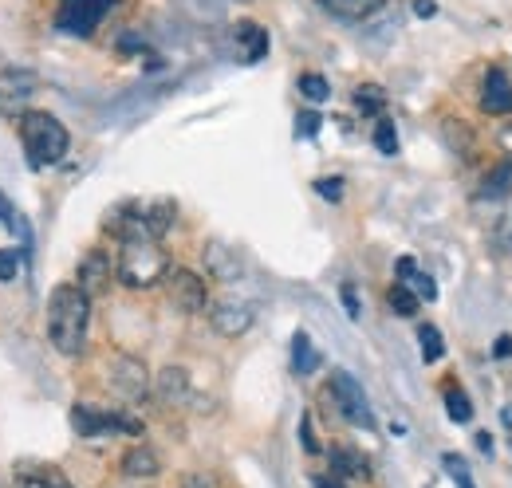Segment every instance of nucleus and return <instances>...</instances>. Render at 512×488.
<instances>
[{
    "label": "nucleus",
    "mask_w": 512,
    "mask_h": 488,
    "mask_svg": "<svg viewBox=\"0 0 512 488\" xmlns=\"http://www.w3.org/2000/svg\"><path fill=\"white\" fill-rule=\"evenodd\" d=\"M16 221H20V217H16V209H12V201H8L4 193H0V225H8V229H16Z\"/></svg>",
    "instance_id": "nucleus-36"
},
{
    "label": "nucleus",
    "mask_w": 512,
    "mask_h": 488,
    "mask_svg": "<svg viewBox=\"0 0 512 488\" xmlns=\"http://www.w3.org/2000/svg\"><path fill=\"white\" fill-rule=\"evenodd\" d=\"M509 178H512V166L505 162L501 170H493V174L485 178V185H481V197H489V201L505 197V193H509Z\"/></svg>",
    "instance_id": "nucleus-28"
},
{
    "label": "nucleus",
    "mask_w": 512,
    "mask_h": 488,
    "mask_svg": "<svg viewBox=\"0 0 512 488\" xmlns=\"http://www.w3.org/2000/svg\"><path fill=\"white\" fill-rule=\"evenodd\" d=\"M119 48H123V52H142V48H146V40H142V36H123V40H119Z\"/></svg>",
    "instance_id": "nucleus-39"
},
{
    "label": "nucleus",
    "mask_w": 512,
    "mask_h": 488,
    "mask_svg": "<svg viewBox=\"0 0 512 488\" xmlns=\"http://www.w3.org/2000/svg\"><path fill=\"white\" fill-rule=\"evenodd\" d=\"M107 386L127 402H142L150 394V370L134 355H115L107 366Z\"/></svg>",
    "instance_id": "nucleus-8"
},
{
    "label": "nucleus",
    "mask_w": 512,
    "mask_h": 488,
    "mask_svg": "<svg viewBox=\"0 0 512 488\" xmlns=\"http://www.w3.org/2000/svg\"><path fill=\"white\" fill-rule=\"evenodd\" d=\"M331 398H335L339 414H343L351 426H359V429L375 426L371 402H367V394H363V386H359V378H355V374H347V370H335V374H331Z\"/></svg>",
    "instance_id": "nucleus-6"
},
{
    "label": "nucleus",
    "mask_w": 512,
    "mask_h": 488,
    "mask_svg": "<svg viewBox=\"0 0 512 488\" xmlns=\"http://www.w3.org/2000/svg\"><path fill=\"white\" fill-rule=\"evenodd\" d=\"M186 488H213V477H190Z\"/></svg>",
    "instance_id": "nucleus-40"
},
{
    "label": "nucleus",
    "mask_w": 512,
    "mask_h": 488,
    "mask_svg": "<svg viewBox=\"0 0 512 488\" xmlns=\"http://www.w3.org/2000/svg\"><path fill=\"white\" fill-rule=\"evenodd\" d=\"M355 107H359L363 115H379L386 107V91L379 83H363V87L355 91Z\"/></svg>",
    "instance_id": "nucleus-22"
},
{
    "label": "nucleus",
    "mask_w": 512,
    "mask_h": 488,
    "mask_svg": "<svg viewBox=\"0 0 512 488\" xmlns=\"http://www.w3.org/2000/svg\"><path fill=\"white\" fill-rule=\"evenodd\" d=\"M71 429L79 437H103V433H142V422H134L127 414L115 410H99V406H71Z\"/></svg>",
    "instance_id": "nucleus-7"
},
{
    "label": "nucleus",
    "mask_w": 512,
    "mask_h": 488,
    "mask_svg": "<svg viewBox=\"0 0 512 488\" xmlns=\"http://www.w3.org/2000/svg\"><path fill=\"white\" fill-rule=\"evenodd\" d=\"M119 0H60L56 8V32L64 36H91Z\"/></svg>",
    "instance_id": "nucleus-4"
},
{
    "label": "nucleus",
    "mask_w": 512,
    "mask_h": 488,
    "mask_svg": "<svg viewBox=\"0 0 512 488\" xmlns=\"http://www.w3.org/2000/svg\"><path fill=\"white\" fill-rule=\"evenodd\" d=\"M481 111H485V115H512V79L501 67H489V71H485Z\"/></svg>",
    "instance_id": "nucleus-12"
},
{
    "label": "nucleus",
    "mask_w": 512,
    "mask_h": 488,
    "mask_svg": "<svg viewBox=\"0 0 512 488\" xmlns=\"http://www.w3.org/2000/svg\"><path fill=\"white\" fill-rule=\"evenodd\" d=\"M253 319H256V307L249 304V300H237V296H225V300H217V304L209 307V323H213V331L225 335V339L245 335V331L253 327Z\"/></svg>",
    "instance_id": "nucleus-9"
},
{
    "label": "nucleus",
    "mask_w": 512,
    "mask_h": 488,
    "mask_svg": "<svg viewBox=\"0 0 512 488\" xmlns=\"http://www.w3.org/2000/svg\"><path fill=\"white\" fill-rule=\"evenodd\" d=\"M170 284V304L178 307V311H186V315H197V311H205V300H209V292H205V280L190 272V268H178V272H170L166 276Z\"/></svg>",
    "instance_id": "nucleus-10"
},
{
    "label": "nucleus",
    "mask_w": 512,
    "mask_h": 488,
    "mask_svg": "<svg viewBox=\"0 0 512 488\" xmlns=\"http://www.w3.org/2000/svg\"><path fill=\"white\" fill-rule=\"evenodd\" d=\"M402 284H406V288H410L418 300H426V304H430V300H438V284H434V276H426V272H418V268H414V272H410Z\"/></svg>",
    "instance_id": "nucleus-27"
},
{
    "label": "nucleus",
    "mask_w": 512,
    "mask_h": 488,
    "mask_svg": "<svg viewBox=\"0 0 512 488\" xmlns=\"http://www.w3.org/2000/svg\"><path fill=\"white\" fill-rule=\"evenodd\" d=\"M123 473L134 477V481L158 477V473H162V461H158V453H154L150 445H134V449H127V457H123Z\"/></svg>",
    "instance_id": "nucleus-16"
},
{
    "label": "nucleus",
    "mask_w": 512,
    "mask_h": 488,
    "mask_svg": "<svg viewBox=\"0 0 512 488\" xmlns=\"http://www.w3.org/2000/svg\"><path fill=\"white\" fill-rule=\"evenodd\" d=\"M174 217H178V205H174V201H166V197L150 201V205H146V233H150L154 241H162V237L174 229Z\"/></svg>",
    "instance_id": "nucleus-17"
},
{
    "label": "nucleus",
    "mask_w": 512,
    "mask_h": 488,
    "mask_svg": "<svg viewBox=\"0 0 512 488\" xmlns=\"http://www.w3.org/2000/svg\"><path fill=\"white\" fill-rule=\"evenodd\" d=\"M418 343H422V359L426 363H438L446 355V339H442V331L434 323H422L418 327Z\"/></svg>",
    "instance_id": "nucleus-20"
},
{
    "label": "nucleus",
    "mask_w": 512,
    "mask_h": 488,
    "mask_svg": "<svg viewBox=\"0 0 512 488\" xmlns=\"http://www.w3.org/2000/svg\"><path fill=\"white\" fill-rule=\"evenodd\" d=\"M20 276V252L0 248V280H16Z\"/></svg>",
    "instance_id": "nucleus-31"
},
{
    "label": "nucleus",
    "mask_w": 512,
    "mask_h": 488,
    "mask_svg": "<svg viewBox=\"0 0 512 488\" xmlns=\"http://www.w3.org/2000/svg\"><path fill=\"white\" fill-rule=\"evenodd\" d=\"M115 276L127 284V288H154L170 276V256L162 241H150V237H134L123 241L119 248V260H115Z\"/></svg>",
    "instance_id": "nucleus-3"
},
{
    "label": "nucleus",
    "mask_w": 512,
    "mask_h": 488,
    "mask_svg": "<svg viewBox=\"0 0 512 488\" xmlns=\"http://www.w3.org/2000/svg\"><path fill=\"white\" fill-rule=\"evenodd\" d=\"M327 16L335 20H347V24H359V20H371L375 12H383L386 0H316Z\"/></svg>",
    "instance_id": "nucleus-13"
},
{
    "label": "nucleus",
    "mask_w": 512,
    "mask_h": 488,
    "mask_svg": "<svg viewBox=\"0 0 512 488\" xmlns=\"http://www.w3.org/2000/svg\"><path fill=\"white\" fill-rule=\"evenodd\" d=\"M312 485L316 488H343L339 481H331V477H312Z\"/></svg>",
    "instance_id": "nucleus-42"
},
{
    "label": "nucleus",
    "mask_w": 512,
    "mask_h": 488,
    "mask_svg": "<svg viewBox=\"0 0 512 488\" xmlns=\"http://www.w3.org/2000/svg\"><path fill=\"white\" fill-rule=\"evenodd\" d=\"M292 370L296 374H316L320 370V351L312 347V339L304 331H296V339H292Z\"/></svg>",
    "instance_id": "nucleus-19"
},
{
    "label": "nucleus",
    "mask_w": 512,
    "mask_h": 488,
    "mask_svg": "<svg viewBox=\"0 0 512 488\" xmlns=\"http://www.w3.org/2000/svg\"><path fill=\"white\" fill-rule=\"evenodd\" d=\"M300 441H304V449H308V453H320V441H316V433H312V418H304V422H300Z\"/></svg>",
    "instance_id": "nucleus-35"
},
{
    "label": "nucleus",
    "mask_w": 512,
    "mask_h": 488,
    "mask_svg": "<svg viewBox=\"0 0 512 488\" xmlns=\"http://www.w3.org/2000/svg\"><path fill=\"white\" fill-rule=\"evenodd\" d=\"M111 276H115V264H111V252H103V248H91L83 260H79V276H75V284L95 300V296H103L107 288H111Z\"/></svg>",
    "instance_id": "nucleus-11"
},
{
    "label": "nucleus",
    "mask_w": 512,
    "mask_h": 488,
    "mask_svg": "<svg viewBox=\"0 0 512 488\" xmlns=\"http://www.w3.org/2000/svg\"><path fill=\"white\" fill-rule=\"evenodd\" d=\"M300 95L308 103H327L331 99V83L323 75H316V71H308V75H300Z\"/></svg>",
    "instance_id": "nucleus-25"
},
{
    "label": "nucleus",
    "mask_w": 512,
    "mask_h": 488,
    "mask_svg": "<svg viewBox=\"0 0 512 488\" xmlns=\"http://www.w3.org/2000/svg\"><path fill=\"white\" fill-rule=\"evenodd\" d=\"M343 189H347L343 178H320L316 182V193H320L323 201H343Z\"/></svg>",
    "instance_id": "nucleus-32"
},
{
    "label": "nucleus",
    "mask_w": 512,
    "mask_h": 488,
    "mask_svg": "<svg viewBox=\"0 0 512 488\" xmlns=\"http://www.w3.org/2000/svg\"><path fill=\"white\" fill-rule=\"evenodd\" d=\"M375 146H379V154H386V158L398 154V130H394V122L390 119L375 122Z\"/></svg>",
    "instance_id": "nucleus-29"
},
{
    "label": "nucleus",
    "mask_w": 512,
    "mask_h": 488,
    "mask_svg": "<svg viewBox=\"0 0 512 488\" xmlns=\"http://www.w3.org/2000/svg\"><path fill=\"white\" fill-rule=\"evenodd\" d=\"M446 410L453 422H469L473 418V402H469V394L461 386H446Z\"/></svg>",
    "instance_id": "nucleus-24"
},
{
    "label": "nucleus",
    "mask_w": 512,
    "mask_h": 488,
    "mask_svg": "<svg viewBox=\"0 0 512 488\" xmlns=\"http://www.w3.org/2000/svg\"><path fill=\"white\" fill-rule=\"evenodd\" d=\"M20 488H71L60 469H36V473H24Z\"/></svg>",
    "instance_id": "nucleus-26"
},
{
    "label": "nucleus",
    "mask_w": 512,
    "mask_h": 488,
    "mask_svg": "<svg viewBox=\"0 0 512 488\" xmlns=\"http://www.w3.org/2000/svg\"><path fill=\"white\" fill-rule=\"evenodd\" d=\"M512 355V335H497V343H493V359H509Z\"/></svg>",
    "instance_id": "nucleus-37"
},
{
    "label": "nucleus",
    "mask_w": 512,
    "mask_h": 488,
    "mask_svg": "<svg viewBox=\"0 0 512 488\" xmlns=\"http://www.w3.org/2000/svg\"><path fill=\"white\" fill-rule=\"evenodd\" d=\"M331 465H335L339 477H371V473H367V461H363L359 453H351V449H335V453H331Z\"/></svg>",
    "instance_id": "nucleus-21"
},
{
    "label": "nucleus",
    "mask_w": 512,
    "mask_h": 488,
    "mask_svg": "<svg viewBox=\"0 0 512 488\" xmlns=\"http://www.w3.org/2000/svg\"><path fill=\"white\" fill-rule=\"evenodd\" d=\"M20 142H24L32 170H48V166L64 162L67 146H71L67 126L48 111H24L20 115Z\"/></svg>",
    "instance_id": "nucleus-2"
},
{
    "label": "nucleus",
    "mask_w": 512,
    "mask_h": 488,
    "mask_svg": "<svg viewBox=\"0 0 512 488\" xmlns=\"http://www.w3.org/2000/svg\"><path fill=\"white\" fill-rule=\"evenodd\" d=\"M158 398H162L166 406H182V402L190 398V374H186L182 366H166V370L158 374Z\"/></svg>",
    "instance_id": "nucleus-14"
},
{
    "label": "nucleus",
    "mask_w": 512,
    "mask_h": 488,
    "mask_svg": "<svg viewBox=\"0 0 512 488\" xmlns=\"http://www.w3.org/2000/svg\"><path fill=\"white\" fill-rule=\"evenodd\" d=\"M205 264H209V272H213L217 280H237V276H241V256L217 241L205 244Z\"/></svg>",
    "instance_id": "nucleus-15"
},
{
    "label": "nucleus",
    "mask_w": 512,
    "mask_h": 488,
    "mask_svg": "<svg viewBox=\"0 0 512 488\" xmlns=\"http://www.w3.org/2000/svg\"><path fill=\"white\" fill-rule=\"evenodd\" d=\"M442 465H446L449 481H453L457 488H477V485H473V477H469V465H465V457H457V453H446V457H442Z\"/></svg>",
    "instance_id": "nucleus-30"
},
{
    "label": "nucleus",
    "mask_w": 512,
    "mask_h": 488,
    "mask_svg": "<svg viewBox=\"0 0 512 488\" xmlns=\"http://www.w3.org/2000/svg\"><path fill=\"white\" fill-rule=\"evenodd\" d=\"M386 304L394 307L402 319H410V315H418V304H422V300H418V296H414L406 284H394V288L386 292Z\"/></svg>",
    "instance_id": "nucleus-23"
},
{
    "label": "nucleus",
    "mask_w": 512,
    "mask_h": 488,
    "mask_svg": "<svg viewBox=\"0 0 512 488\" xmlns=\"http://www.w3.org/2000/svg\"><path fill=\"white\" fill-rule=\"evenodd\" d=\"M477 445H481V453H493V437L489 433H477Z\"/></svg>",
    "instance_id": "nucleus-41"
},
{
    "label": "nucleus",
    "mask_w": 512,
    "mask_h": 488,
    "mask_svg": "<svg viewBox=\"0 0 512 488\" xmlns=\"http://www.w3.org/2000/svg\"><path fill=\"white\" fill-rule=\"evenodd\" d=\"M438 12V4L434 0H414V16H422V20H430Z\"/></svg>",
    "instance_id": "nucleus-38"
},
{
    "label": "nucleus",
    "mask_w": 512,
    "mask_h": 488,
    "mask_svg": "<svg viewBox=\"0 0 512 488\" xmlns=\"http://www.w3.org/2000/svg\"><path fill=\"white\" fill-rule=\"evenodd\" d=\"M237 44L245 48V60L256 63V60H264L268 56V32L260 28V24H237Z\"/></svg>",
    "instance_id": "nucleus-18"
},
{
    "label": "nucleus",
    "mask_w": 512,
    "mask_h": 488,
    "mask_svg": "<svg viewBox=\"0 0 512 488\" xmlns=\"http://www.w3.org/2000/svg\"><path fill=\"white\" fill-rule=\"evenodd\" d=\"M320 126H323V119L316 115V111L300 115V119H296V138H316V134H320Z\"/></svg>",
    "instance_id": "nucleus-33"
},
{
    "label": "nucleus",
    "mask_w": 512,
    "mask_h": 488,
    "mask_svg": "<svg viewBox=\"0 0 512 488\" xmlns=\"http://www.w3.org/2000/svg\"><path fill=\"white\" fill-rule=\"evenodd\" d=\"M91 296L79 284H60L48 300V339L60 355H79L87 343Z\"/></svg>",
    "instance_id": "nucleus-1"
},
{
    "label": "nucleus",
    "mask_w": 512,
    "mask_h": 488,
    "mask_svg": "<svg viewBox=\"0 0 512 488\" xmlns=\"http://www.w3.org/2000/svg\"><path fill=\"white\" fill-rule=\"evenodd\" d=\"M339 300H343V307H347V315H351V319H363V307H359V292H355V284H343V288H339Z\"/></svg>",
    "instance_id": "nucleus-34"
},
{
    "label": "nucleus",
    "mask_w": 512,
    "mask_h": 488,
    "mask_svg": "<svg viewBox=\"0 0 512 488\" xmlns=\"http://www.w3.org/2000/svg\"><path fill=\"white\" fill-rule=\"evenodd\" d=\"M40 95V75L28 67H4L0 71V119H16L32 107Z\"/></svg>",
    "instance_id": "nucleus-5"
}]
</instances>
